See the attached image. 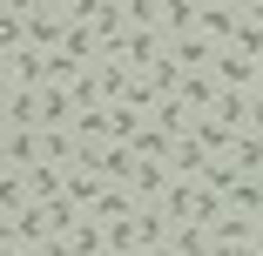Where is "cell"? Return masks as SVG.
<instances>
[{
	"mask_svg": "<svg viewBox=\"0 0 263 256\" xmlns=\"http://www.w3.org/2000/svg\"><path fill=\"white\" fill-rule=\"evenodd\" d=\"M162 202H169V216H176V223H216V216H223V195L209 189L202 175H176Z\"/></svg>",
	"mask_w": 263,
	"mask_h": 256,
	"instance_id": "obj_1",
	"label": "cell"
},
{
	"mask_svg": "<svg viewBox=\"0 0 263 256\" xmlns=\"http://www.w3.org/2000/svg\"><path fill=\"white\" fill-rule=\"evenodd\" d=\"M41 155V128H0V175H27Z\"/></svg>",
	"mask_w": 263,
	"mask_h": 256,
	"instance_id": "obj_2",
	"label": "cell"
},
{
	"mask_svg": "<svg viewBox=\"0 0 263 256\" xmlns=\"http://www.w3.org/2000/svg\"><path fill=\"white\" fill-rule=\"evenodd\" d=\"M47 81V54L41 47H7V61H0V88H41Z\"/></svg>",
	"mask_w": 263,
	"mask_h": 256,
	"instance_id": "obj_3",
	"label": "cell"
},
{
	"mask_svg": "<svg viewBox=\"0 0 263 256\" xmlns=\"http://www.w3.org/2000/svg\"><path fill=\"white\" fill-rule=\"evenodd\" d=\"M216 54H223V47L209 41L202 27H196V34H176V41H169V61H176L182 74H209V68H216Z\"/></svg>",
	"mask_w": 263,
	"mask_h": 256,
	"instance_id": "obj_4",
	"label": "cell"
},
{
	"mask_svg": "<svg viewBox=\"0 0 263 256\" xmlns=\"http://www.w3.org/2000/svg\"><path fill=\"white\" fill-rule=\"evenodd\" d=\"M128 236H135V249H162V243L176 236L169 202H142V209H135V223H128Z\"/></svg>",
	"mask_w": 263,
	"mask_h": 256,
	"instance_id": "obj_5",
	"label": "cell"
},
{
	"mask_svg": "<svg viewBox=\"0 0 263 256\" xmlns=\"http://www.w3.org/2000/svg\"><path fill=\"white\" fill-rule=\"evenodd\" d=\"M162 54H169V34H162V27H128V34H122V61H128V68L148 74Z\"/></svg>",
	"mask_w": 263,
	"mask_h": 256,
	"instance_id": "obj_6",
	"label": "cell"
},
{
	"mask_svg": "<svg viewBox=\"0 0 263 256\" xmlns=\"http://www.w3.org/2000/svg\"><path fill=\"white\" fill-rule=\"evenodd\" d=\"M216 195H223V209H230V216H250V223L263 216V175H230Z\"/></svg>",
	"mask_w": 263,
	"mask_h": 256,
	"instance_id": "obj_7",
	"label": "cell"
},
{
	"mask_svg": "<svg viewBox=\"0 0 263 256\" xmlns=\"http://www.w3.org/2000/svg\"><path fill=\"white\" fill-rule=\"evenodd\" d=\"M61 41H68V14H61V7H34V14H27V47L54 54Z\"/></svg>",
	"mask_w": 263,
	"mask_h": 256,
	"instance_id": "obj_8",
	"label": "cell"
},
{
	"mask_svg": "<svg viewBox=\"0 0 263 256\" xmlns=\"http://www.w3.org/2000/svg\"><path fill=\"white\" fill-rule=\"evenodd\" d=\"M21 189H27V202H61V195H68V169H61V162H34V169L21 175Z\"/></svg>",
	"mask_w": 263,
	"mask_h": 256,
	"instance_id": "obj_9",
	"label": "cell"
},
{
	"mask_svg": "<svg viewBox=\"0 0 263 256\" xmlns=\"http://www.w3.org/2000/svg\"><path fill=\"white\" fill-rule=\"evenodd\" d=\"M216 94H223L216 74H182V81H176V101H182L189 115H209V108H216Z\"/></svg>",
	"mask_w": 263,
	"mask_h": 256,
	"instance_id": "obj_10",
	"label": "cell"
},
{
	"mask_svg": "<svg viewBox=\"0 0 263 256\" xmlns=\"http://www.w3.org/2000/svg\"><path fill=\"white\" fill-rule=\"evenodd\" d=\"M135 74H142V68H128L122 54H101V61H95V81H101V94H108V108L128 94V81H135Z\"/></svg>",
	"mask_w": 263,
	"mask_h": 256,
	"instance_id": "obj_11",
	"label": "cell"
},
{
	"mask_svg": "<svg viewBox=\"0 0 263 256\" xmlns=\"http://www.w3.org/2000/svg\"><path fill=\"white\" fill-rule=\"evenodd\" d=\"M209 162H216V155H209V148H202V142H196V128H189V135H176V142H169V169H176V175H202V169H209Z\"/></svg>",
	"mask_w": 263,
	"mask_h": 256,
	"instance_id": "obj_12",
	"label": "cell"
},
{
	"mask_svg": "<svg viewBox=\"0 0 263 256\" xmlns=\"http://www.w3.org/2000/svg\"><path fill=\"white\" fill-rule=\"evenodd\" d=\"M236 21H243V0H230V7H202V21H196V27L216 41V47H230V41H236Z\"/></svg>",
	"mask_w": 263,
	"mask_h": 256,
	"instance_id": "obj_13",
	"label": "cell"
},
{
	"mask_svg": "<svg viewBox=\"0 0 263 256\" xmlns=\"http://www.w3.org/2000/svg\"><path fill=\"white\" fill-rule=\"evenodd\" d=\"M169 182H176V169H169V162H135V182H128V189H135L142 202H162V195H169Z\"/></svg>",
	"mask_w": 263,
	"mask_h": 256,
	"instance_id": "obj_14",
	"label": "cell"
},
{
	"mask_svg": "<svg viewBox=\"0 0 263 256\" xmlns=\"http://www.w3.org/2000/svg\"><path fill=\"white\" fill-rule=\"evenodd\" d=\"M209 74H216L223 88H256V61H250V54H236V47H223Z\"/></svg>",
	"mask_w": 263,
	"mask_h": 256,
	"instance_id": "obj_15",
	"label": "cell"
},
{
	"mask_svg": "<svg viewBox=\"0 0 263 256\" xmlns=\"http://www.w3.org/2000/svg\"><path fill=\"white\" fill-rule=\"evenodd\" d=\"M216 243H209V223H176V236L162 243V256H209Z\"/></svg>",
	"mask_w": 263,
	"mask_h": 256,
	"instance_id": "obj_16",
	"label": "cell"
},
{
	"mask_svg": "<svg viewBox=\"0 0 263 256\" xmlns=\"http://www.w3.org/2000/svg\"><path fill=\"white\" fill-rule=\"evenodd\" d=\"M61 236H68V249H74V256H101V249H108V229H101L95 216H81V223H68Z\"/></svg>",
	"mask_w": 263,
	"mask_h": 256,
	"instance_id": "obj_17",
	"label": "cell"
},
{
	"mask_svg": "<svg viewBox=\"0 0 263 256\" xmlns=\"http://www.w3.org/2000/svg\"><path fill=\"white\" fill-rule=\"evenodd\" d=\"M169 142H176V135H169V128H155V122H142V128L128 135V148H135L142 162H169Z\"/></svg>",
	"mask_w": 263,
	"mask_h": 256,
	"instance_id": "obj_18",
	"label": "cell"
},
{
	"mask_svg": "<svg viewBox=\"0 0 263 256\" xmlns=\"http://www.w3.org/2000/svg\"><path fill=\"white\" fill-rule=\"evenodd\" d=\"M250 94H256V88H223L209 115H216V122H230V128H250Z\"/></svg>",
	"mask_w": 263,
	"mask_h": 256,
	"instance_id": "obj_19",
	"label": "cell"
},
{
	"mask_svg": "<svg viewBox=\"0 0 263 256\" xmlns=\"http://www.w3.org/2000/svg\"><path fill=\"white\" fill-rule=\"evenodd\" d=\"M230 162H236L243 175H263V135H256V128H236V142H230Z\"/></svg>",
	"mask_w": 263,
	"mask_h": 256,
	"instance_id": "obj_20",
	"label": "cell"
},
{
	"mask_svg": "<svg viewBox=\"0 0 263 256\" xmlns=\"http://www.w3.org/2000/svg\"><path fill=\"white\" fill-rule=\"evenodd\" d=\"M74 135H88V142H122V135H115V108H81V115H74Z\"/></svg>",
	"mask_w": 263,
	"mask_h": 256,
	"instance_id": "obj_21",
	"label": "cell"
},
{
	"mask_svg": "<svg viewBox=\"0 0 263 256\" xmlns=\"http://www.w3.org/2000/svg\"><path fill=\"white\" fill-rule=\"evenodd\" d=\"M196 21H202L196 0H162V34H169V41H176V34H196Z\"/></svg>",
	"mask_w": 263,
	"mask_h": 256,
	"instance_id": "obj_22",
	"label": "cell"
},
{
	"mask_svg": "<svg viewBox=\"0 0 263 256\" xmlns=\"http://www.w3.org/2000/svg\"><path fill=\"white\" fill-rule=\"evenodd\" d=\"M196 142L209 148V155H230V142H236V128H230V122H216V115H196Z\"/></svg>",
	"mask_w": 263,
	"mask_h": 256,
	"instance_id": "obj_23",
	"label": "cell"
},
{
	"mask_svg": "<svg viewBox=\"0 0 263 256\" xmlns=\"http://www.w3.org/2000/svg\"><path fill=\"white\" fill-rule=\"evenodd\" d=\"M148 122H155V128H169V135H189V128H196V115L182 108L176 94H169V101H155V108H148Z\"/></svg>",
	"mask_w": 263,
	"mask_h": 256,
	"instance_id": "obj_24",
	"label": "cell"
},
{
	"mask_svg": "<svg viewBox=\"0 0 263 256\" xmlns=\"http://www.w3.org/2000/svg\"><path fill=\"white\" fill-rule=\"evenodd\" d=\"M155 101H169V94H162V81H155V74H135V81H128V94H122V108H135V115H148Z\"/></svg>",
	"mask_w": 263,
	"mask_h": 256,
	"instance_id": "obj_25",
	"label": "cell"
},
{
	"mask_svg": "<svg viewBox=\"0 0 263 256\" xmlns=\"http://www.w3.org/2000/svg\"><path fill=\"white\" fill-rule=\"evenodd\" d=\"M135 162H142V155H135L128 142H108V155H101V175H108V182H135Z\"/></svg>",
	"mask_w": 263,
	"mask_h": 256,
	"instance_id": "obj_26",
	"label": "cell"
},
{
	"mask_svg": "<svg viewBox=\"0 0 263 256\" xmlns=\"http://www.w3.org/2000/svg\"><path fill=\"white\" fill-rule=\"evenodd\" d=\"M68 94H74V108H108V94H101V81H95V68H81V74L68 81Z\"/></svg>",
	"mask_w": 263,
	"mask_h": 256,
	"instance_id": "obj_27",
	"label": "cell"
},
{
	"mask_svg": "<svg viewBox=\"0 0 263 256\" xmlns=\"http://www.w3.org/2000/svg\"><path fill=\"white\" fill-rule=\"evenodd\" d=\"M41 155L68 169V155H74V128H41Z\"/></svg>",
	"mask_w": 263,
	"mask_h": 256,
	"instance_id": "obj_28",
	"label": "cell"
},
{
	"mask_svg": "<svg viewBox=\"0 0 263 256\" xmlns=\"http://www.w3.org/2000/svg\"><path fill=\"white\" fill-rule=\"evenodd\" d=\"M236 54H250V61H263V21H236Z\"/></svg>",
	"mask_w": 263,
	"mask_h": 256,
	"instance_id": "obj_29",
	"label": "cell"
},
{
	"mask_svg": "<svg viewBox=\"0 0 263 256\" xmlns=\"http://www.w3.org/2000/svg\"><path fill=\"white\" fill-rule=\"evenodd\" d=\"M108 189V175H68V195L81 202V209H95V195Z\"/></svg>",
	"mask_w": 263,
	"mask_h": 256,
	"instance_id": "obj_30",
	"label": "cell"
},
{
	"mask_svg": "<svg viewBox=\"0 0 263 256\" xmlns=\"http://www.w3.org/2000/svg\"><path fill=\"white\" fill-rule=\"evenodd\" d=\"M34 7H41V0H0V14H7V21H27Z\"/></svg>",
	"mask_w": 263,
	"mask_h": 256,
	"instance_id": "obj_31",
	"label": "cell"
},
{
	"mask_svg": "<svg viewBox=\"0 0 263 256\" xmlns=\"http://www.w3.org/2000/svg\"><path fill=\"white\" fill-rule=\"evenodd\" d=\"M250 128H256V135H263V88H256V94H250Z\"/></svg>",
	"mask_w": 263,
	"mask_h": 256,
	"instance_id": "obj_32",
	"label": "cell"
},
{
	"mask_svg": "<svg viewBox=\"0 0 263 256\" xmlns=\"http://www.w3.org/2000/svg\"><path fill=\"white\" fill-rule=\"evenodd\" d=\"M0 256H41L34 243H0Z\"/></svg>",
	"mask_w": 263,
	"mask_h": 256,
	"instance_id": "obj_33",
	"label": "cell"
},
{
	"mask_svg": "<svg viewBox=\"0 0 263 256\" xmlns=\"http://www.w3.org/2000/svg\"><path fill=\"white\" fill-rule=\"evenodd\" d=\"M250 243H256V249H263V216H256V223H250Z\"/></svg>",
	"mask_w": 263,
	"mask_h": 256,
	"instance_id": "obj_34",
	"label": "cell"
},
{
	"mask_svg": "<svg viewBox=\"0 0 263 256\" xmlns=\"http://www.w3.org/2000/svg\"><path fill=\"white\" fill-rule=\"evenodd\" d=\"M196 7H230V0H196Z\"/></svg>",
	"mask_w": 263,
	"mask_h": 256,
	"instance_id": "obj_35",
	"label": "cell"
},
{
	"mask_svg": "<svg viewBox=\"0 0 263 256\" xmlns=\"http://www.w3.org/2000/svg\"><path fill=\"white\" fill-rule=\"evenodd\" d=\"M101 256H135V249H101Z\"/></svg>",
	"mask_w": 263,
	"mask_h": 256,
	"instance_id": "obj_36",
	"label": "cell"
},
{
	"mask_svg": "<svg viewBox=\"0 0 263 256\" xmlns=\"http://www.w3.org/2000/svg\"><path fill=\"white\" fill-rule=\"evenodd\" d=\"M135 256H162V249H135Z\"/></svg>",
	"mask_w": 263,
	"mask_h": 256,
	"instance_id": "obj_37",
	"label": "cell"
}]
</instances>
